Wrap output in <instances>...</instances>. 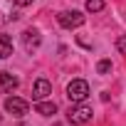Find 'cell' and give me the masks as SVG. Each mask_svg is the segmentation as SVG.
Here are the masks:
<instances>
[{
	"instance_id": "cell-1",
	"label": "cell",
	"mask_w": 126,
	"mask_h": 126,
	"mask_svg": "<svg viewBox=\"0 0 126 126\" xmlns=\"http://www.w3.org/2000/svg\"><path fill=\"white\" fill-rule=\"evenodd\" d=\"M92 92H89V84L84 82V79H72L69 84H67V99L72 101V104H84V99L89 96Z\"/></svg>"
},
{
	"instance_id": "cell-2",
	"label": "cell",
	"mask_w": 126,
	"mask_h": 126,
	"mask_svg": "<svg viewBox=\"0 0 126 126\" xmlns=\"http://www.w3.org/2000/svg\"><path fill=\"white\" fill-rule=\"evenodd\" d=\"M84 13H79V10H62L59 15H57V22L62 25V27H67V30H74V27H82L84 25Z\"/></svg>"
},
{
	"instance_id": "cell-3",
	"label": "cell",
	"mask_w": 126,
	"mask_h": 126,
	"mask_svg": "<svg viewBox=\"0 0 126 126\" xmlns=\"http://www.w3.org/2000/svg\"><path fill=\"white\" fill-rule=\"evenodd\" d=\"M92 106H87V104H77V106H72L69 109V114H67V121L72 124V126H82V124H87V121H92Z\"/></svg>"
},
{
	"instance_id": "cell-4",
	"label": "cell",
	"mask_w": 126,
	"mask_h": 126,
	"mask_svg": "<svg viewBox=\"0 0 126 126\" xmlns=\"http://www.w3.org/2000/svg\"><path fill=\"white\" fill-rule=\"evenodd\" d=\"M27 109H30V104L25 99H20V96H8L5 99V111L13 114V116H17V119H22L27 114Z\"/></svg>"
},
{
	"instance_id": "cell-5",
	"label": "cell",
	"mask_w": 126,
	"mask_h": 126,
	"mask_svg": "<svg viewBox=\"0 0 126 126\" xmlns=\"http://www.w3.org/2000/svg\"><path fill=\"white\" fill-rule=\"evenodd\" d=\"M17 3L15 0H0V20L3 22H13L17 20Z\"/></svg>"
},
{
	"instance_id": "cell-6",
	"label": "cell",
	"mask_w": 126,
	"mask_h": 126,
	"mask_svg": "<svg viewBox=\"0 0 126 126\" xmlns=\"http://www.w3.org/2000/svg\"><path fill=\"white\" fill-rule=\"evenodd\" d=\"M17 77L13 72H0V94H13L17 89Z\"/></svg>"
},
{
	"instance_id": "cell-7",
	"label": "cell",
	"mask_w": 126,
	"mask_h": 126,
	"mask_svg": "<svg viewBox=\"0 0 126 126\" xmlns=\"http://www.w3.org/2000/svg\"><path fill=\"white\" fill-rule=\"evenodd\" d=\"M40 42H42V37H40V32H37L35 27L22 32V45H25V49H27V52H35V49L40 47Z\"/></svg>"
},
{
	"instance_id": "cell-8",
	"label": "cell",
	"mask_w": 126,
	"mask_h": 126,
	"mask_svg": "<svg viewBox=\"0 0 126 126\" xmlns=\"http://www.w3.org/2000/svg\"><path fill=\"white\" fill-rule=\"evenodd\" d=\"M49 94H52V84H49L47 79H37L35 87H32V99H35V101H42V99H47Z\"/></svg>"
},
{
	"instance_id": "cell-9",
	"label": "cell",
	"mask_w": 126,
	"mask_h": 126,
	"mask_svg": "<svg viewBox=\"0 0 126 126\" xmlns=\"http://www.w3.org/2000/svg\"><path fill=\"white\" fill-rule=\"evenodd\" d=\"M35 111H37V114H42V116H52V114H57V104H54V101H45V99H42V101H37V104H35Z\"/></svg>"
},
{
	"instance_id": "cell-10",
	"label": "cell",
	"mask_w": 126,
	"mask_h": 126,
	"mask_svg": "<svg viewBox=\"0 0 126 126\" xmlns=\"http://www.w3.org/2000/svg\"><path fill=\"white\" fill-rule=\"evenodd\" d=\"M13 57V40L8 35H0V59Z\"/></svg>"
},
{
	"instance_id": "cell-11",
	"label": "cell",
	"mask_w": 126,
	"mask_h": 126,
	"mask_svg": "<svg viewBox=\"0 0 126 126\" xmlns=\"http://www.w3.org/2000/svg\"><path fill=\"white\" fill-rule=\"evenodd\" d=\"M87 10L89 13H101L104 10V0H87Z\"/></svg>"
},
{
	"instance_id": "cell-12",
	"label": "cell",
	"mask_w": 126,
	"mask_h": 126,
	"mask_svg": "<svg viewBox=\"0 0 126 126\" xmlns=\"http://www.w3.org/2000/svg\"><path fill=\"white\" fill-rule=\"evenodd\" d=\"M96 72H99V74H106V72H111V59H101L99 64H96Z\"/></svg>"
},
{
	"instance_id": "cell-13",
	"label": "cell",
	"mask_w": 126,
	"mask_h": 126,
	"mask_svg": "<svg viewBox=\"0 0 126 126\" xmlns=\"http://www.w3.org/2000/svg\"><path fill=\"white\" fill-rule=\"evenodd\" d=\"M116 49H119L121 54H126V37H119V40H116Z\"/></svg>"
},
{
	"instance_id": "cell-14",
	"label": "cell",
	"mask_w": 126,
	"mask_h": 126,
	"mask_svg": "<svg viewBox=\"0 0 126 126\" xmlns=\"http://www.w3.org/2000/svg\"><path fill=\"white\" fill-rule=\"evenodd\" d=\"M17 3V8H27V5H32V0H15Z\"/></svg>"
}]
</instances>
